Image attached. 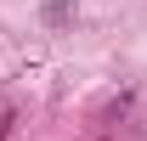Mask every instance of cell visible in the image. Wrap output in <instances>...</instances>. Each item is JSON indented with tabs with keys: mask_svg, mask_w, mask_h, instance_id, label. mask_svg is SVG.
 Here are the masks:
<instances>
[{
	"mask_svg": "<svg viewBox=\"0 0 147 141\" xmlns=\"http://www.w3.org/2000/svg\"><path fill=\"white\" fill-rule=\"evenodd\" d=\"M68 17H74L68 0H51V6H45V23H51V28H57V23H68Z\"/></svg>",
	"mask_w": 147,
	"mask_h": 141,
	"instance_id": "obj_1",
	"label": "cell"
}]
</instances>
